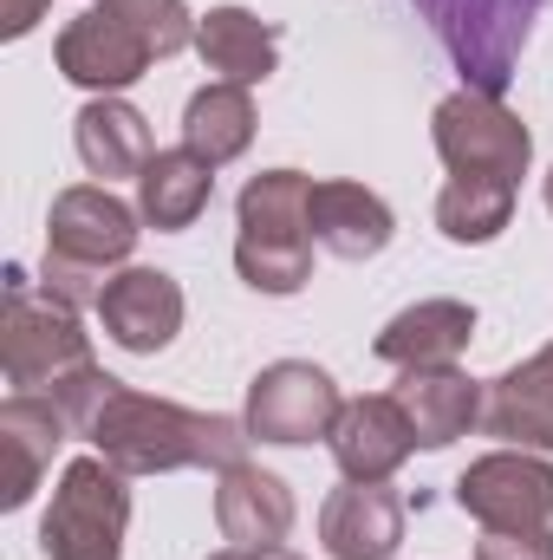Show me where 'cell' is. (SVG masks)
<instances>
[{
    "label": "cell",
    "mask_w": 553,
    "mask_h": 560,
    "mask_svg": "<svg viewBox=\"0 0 553 560\" xmlns=\"http://www.w3.org/2000/svg\"><path fill=\"white\" fill-rule=\"evenodd\" d=\"M46 7H52V0H0V33H7V39H26V33L46 20Z\"/></svg>",
    "instance_id": "cell-26"
},
{
    "label": "cell",
    "mask_w": 553,
    "mask_h": 560,
    "mask_svg": "<svg viewBox=\"0 0 553 560\" xmlns=\"http://www.w3.org/2000/svg\"><path fill=\"white\" fill-rule=\"evenodd\" d=\"M183 46H196V13L183 0H92L79 20H66L52 59L72 85L118 98L156 59H176Z\"/></svg>",
    "instance_id": "cell-2"
},
{
    "label": "cell",
    "mask_w": 553,
    "mask_h": 560,
    "mask_svg": "<svg viewBox=\"0 0 553 560\" xmlns=\"http://www.w3.org/2000/svg\"><path fill=\"white\" fill-rule=\"evenodd\" d=\"M209 196H215V163H202L189 143L156 150L150 170L138 176V215L156 229V235H183V229H196L202 209H209Z\"/></svg>",
    "instance_id": "cell-21"
},
{
    "label": "cell",
    "mask_w": 553,
    "mask_h": 560,
    "mask_svg": "<svg viewBox=\"0 0 553 560\" xmlns=\"http://www.w3.org/2000/svg\"><path fill=\"white\" fill-rule=\"evenodd\" d=\"M475 560H553V528H482Z\"/></svg>",
    "instance_id": "cell-25"
},
{
    "label": "cell",
    "mask_w": 553,
    "mask_h": 560,
    "mask_svg": "<svg viewBox=\"0 0 553 560\" xmlns=\"http://www.w3.org/2000/svg\"><path fill=\"white\" fill-rule=\"evenodd\" d=\"M125 528H131V476L118 463L72 456L46 515H39V555L46 560H125Z\"/></svg>",
    "instance_id": "cell-7"
},
{
    "label": "cell",
    "mask_w": 553,
    "mask_h": 560,
    "mask_svg": "<svg viewBox=\"0 0 553 560\" xmlns=\"http://www.w3.org/2000/svg\"><path fill=\"white\" fill-rule=\"evenodd\" d=\"M196 52L215 79L228 85H261L280 66V26L248 13V7H209L196 20Z\"/></svg>",
    "instance_id": "cell-20"
},
{
    "label": "cell",
    "mask_w": 553,
    "mask_h": 560,
    "mask_svg": "<svg viewBox=\"0 0 553 560\" xmlns=\"http://www.w3.org/2000/svg\"><path fill=\"white\" fill-rule=\"evenodd\" d=\"M548 209H553V170H548Z\"/></svg>",
    "instance_id": "cell-28"
},
{
    "label": "cell",
    "mask_w": 553,
    "mask_h": 560,
    "mask_svg": "<svg viewBox=\"0 0 553 560\" xmlns=\"http://www.w3.org/2000/svg\"><path fill=\"white\" fill-rule=\"evenodd\" d=\"M430 143L449 170V183H475V189H521L528 163H534V138L528 125L502 105V98H482V92H449L436 112H430Z\"/></svg>",
    "instance_id": "cell-8"
},
{
    "label": "cell",
    "mask_w": 553,
    "mask_h": 560,
    "mask_svg": "<svg viewBox=\"0 0 553 560\" xmlns=\"http://www.w3.org/2000/svg\"><path fill=\"white\" fill-rule=\"evenodd\" d=\"M456 509L482 528H548L553 463L541 450H489L456 476Z\"/></svg>",
    "instance_id": "cell-10"
},
{
    "label": "cell",
    "mask_w": 553,
    "mask_h": 560,
    "mask_svg": "<svg viewBox=\"0 0 553 560\" xmlns=\"http://www.w3.org/2000/svg\"><path fill=\"white\" fill-rule=\"evenodd\" d=\"M306 202H313V176L306 170H261L248 176L242 202H235V275L248 280L255 293H299L313 280V222H306Z\"/></svg>",
    "instance_id": "cell-5"
},
{
    "label": "cell",
    "mask_w": 553,
    "mask_h": 560,
    "mask_svg": "<svg viewBox=\"0 0 553 560\" xmlns=\"http://www.w3.org/2000/svg\"><path fill=\"white\" fill-rule=\"evenodd\" d=\"M59 411L72 418V430L105 456L118 463L125 476H169V469H228L248 456V423L222 418V411H189L176 398H150L131 392L125 378H111L105 365L66 378L59 392Z\"/></svg>",
    "instance_id": "cell-1"
},
{
    "label": "cell",
    "mask_w": 553,
    "mask_h": 560,
    "mask_svg": "<svg viewBox=\"0 0 553 560\" xmlns=\"http://www.w3.org/2000/svg\"><path fill=\"white\" fill-rule=\"evenodd\" d=\"M411 7L449 52V66L462 72V85L482 98H502L521 72V52L548 0H411Z\"/></svg>",
    "instance_id": "cell-6"
},
{
    "label": "cell",
    "mask_w": 553,
    "mask_h": 560,
    "mask_svg": "<svg viewBox=\"0 0 553 560\" xmlns=\"http://www.w3.org/2000/svg\"><path fill=\"white\" fill-rule=\"evenodd\" d=\"M72 143H79V163L98 176V183H118V176H143L150 170V125H143L138 105L125 98H92L79 118H72Z\"/></svg>",
    "instance_id": "cell-22"
},
{
    "label": "cell",
    "mask_w": 553,
    "mask_h": 560,
    "mask_svg": "<svg viewBox=\"0 0 553 560\" xmlns=\"http://www.w3.org/2000/svg\"><path fill=\"white\" fill-rule=\"evenodd\" d=\"M98 326H105V339L111 346H125V352H138V359H156L176 332H183V287L176 275H163V268H118V275L105 280V293H98Z\"/></svg>",
    "instance_id": "cell-11"
},
{
    "label": "cell",
    "mask_w": 553,
    "mask_h": 560,
    "mask_svg": "<svg viewBox=\"0 0 553 560\" xmlns=\"http://www.w3.org/2000/svg\"><path fill=\"white\" fill-rule=\"evenodd\" d=\"M209 560H299L293 548H222V555H209Z\"/></svg>",
    "instance_id": "cell-27"
},
{
    "label": "cell",
    "mask_w": 553,
    "mask_h": 560,
    "mask_svg": "<svg viewBox=\"0 0 553 560\" xmlns=\"http://www.w3.org/2000/svg\"><path fill=\"white\" fill-rule=\"evenodd\" d=\"M515 222V196L508 189H475V183H443L436 196V229L456 248H482Z\"/></svg>",
    "instance_id": "cell-24"
},
{
    "label": "cell",
    "mask_w": 553,
    "mask_h": 560,
    "mask_svg": "<svg viewBox=\"0 0 553 560\" xmlns=\"http://www.w3.org/2000/svg\"><path fill=\"white\" fill-rule=\"evenodd\" d=\"M293 489L261 463H228L215 469V528L228 548H280L293 535Z\"/></svg>",
    "instance_id": "cell-14"
},
{
    "label": "cell",
    "mask_w": 553,
    "mask_h": 560,
    "mask_svg": "<svg viewBox=\"0 0 553 560\" xmlns=\"http://www.w3.org/2000/svg\"><path fill=\"white\" fill-rule=\"evenodd\" d=\"M261 131V118H255V98H248V85H228V79H215V85H202V92H189V105H183V143L202 156V163H235V156H248V143Z\"/></svg>",
    "instance_id": "cell-23"
},
{
    "label": "cell",
    "mask_w": 553,
    "mask_h": 560,
    "mask_svg": "<svg viewBox=\"0 0 553 560\" xmlns=\"http://www.w3.org/2000/svg\"><path fill=\"white\" fill-rule=\"evenodd\" d=\"M138 222L143 215L125 196H111V183L59 189L46 215V287L72 306H98L111 268H125L138 248Z\"/></svg>",
    "instance_id": "cell-3"
},
{
    "label": "cell",
    "mask_w": 553,
    "mask_h": 560,
    "mask_svg": "<svg viewBox=\"0 0 553 560\" xmlns=\"http://www.w3.org/2000/svg\"><path fill=\"white\" fill-rule=\"evenodd\" d=\"M319 541L332 560H391L404 548V502L385 482H345L319 509Z\"/></svg>",
    "instance_id": "cell-16"
},
{
    "label": "cell",
    "mask_w": 553,
    "mask_h": 560,
    "mask_svg": "<svg viewBox=\"0 0 553 560\" xmlns=\"http://www.w3.org/2000/svg\"><path fill=\"white\" fill-rule=\"evenodd\" d=\"M339 411H345V398H339V385H332L326 365H313V359H274L268 372H255L242 423H248L255 443L299 450V443L332 436Z\"/></svg>",
    "instance_id": "cell-9"
},
{
    "label": "cell",
    "mask_w": 553,
    "mask_h": 560,
    "mask_svg": "<svg viewBox=\"0 0 553 560\" xmlns=\"http://www.w3.org/2000/svg\"><path fill=\"white\" fill-rule=\"evenodd\" d=\"M398 405H404V418L416 430V450H449L456 436H469L482 423L489 392L469 372H456V365H430V372H404L398 378Z\"/></svg>",
    "instance_id": "cell-19"
},
{
    "label": "cell",
    "mask_w": 553,
    "mask_h": 560,
    "mask_svg": "<svg viewBox=\"0 0 553 560\" xmlns=\"http://www.w3.org/2000/svg\"><path fill=\"white\" fill-rule=\"evenodd\" d=\"M332 463L345 482H391L416 456V430L398 405V392L385 398H345V411L332 423Z\"/></svg>",
    "instance_id": "cell-12"
},
{
    "label": "cell",
    "mask_w": 553,
    "mask_h": 560,
    "mask_svg": "<svg viewBox=\"0 0 553 560\" xmlns=\"http://www.w3.org/2000/svg\"><path fill=\"white\" fill-rule=\"evenodd\" d=\"M475 339V306L469 300H416L398 319H385V332L372 339V352L398 372H430V365H456Z\"/></svg>",
    "instance_id": "cell-17"
},
{
    "label": "cell",
    "mask_w": 553,
    "mask_h": 560,
    "mask_svg": "<svg viewBox=\"0 0 553 560\" xmlns=\"http://www.w3.org/2000/svg\"><path fill=\"white\" fill-rule=\"evenodd\" d=\"M66 436H79V430L59 411V398L13 392L0 405V509H26L33 502V489L52 469V456H59Z\"/></svg>",
    "instance_id": "cell-13"
},
{
    "label": "cell",
    "mask_w": 553,
    "mask_h": 560,
    "mask_svg": "<svg viewBox=\"0 0 553 560\" xmlns=\"http://www.w3.org/2000/svg\"><path fill=\"white\" fill-rule=\"evenodd\" d=\"M482 430L502 436L508 450H541V456H553V346H541L521 365H508L489 385Z\"/></svg>",
    "instance_id": "cell-18"
},
{
    "label": "cell",
    "mask_w": 553,
    "mask_h": 560,
    "mask_svg": "<svg viewBox=\"0 0 553 560\" xmlns=\"http://www.w3.org/2000/svg\"><path fill=\"white\" fill-rule=\"evenodd\" d=\"M92 332L72 300H59L46 280L26 268H7V300H0V372L13 392L52 398L66 378L92 372Z\"/></svg>",
    "instance_id": "cell-4"
},
{
    "label": "cell",
    "mask_w": 553,
    "mask_h": 560,
    "mask_svg": "<svg viewBox=\"0 0 553 560\" xmlns=\"http://www.w3.org/2000/svg\"><path fill=\"white\" fill-rule=\"evenodd\" d=\"M306 222H313V242L339 261H372L391 248L398 235V215L378 189L352 183V176H326L313 183V202H306Z\"/></svg>",
    "instance_id": "cell-15"
}]
</instances>
